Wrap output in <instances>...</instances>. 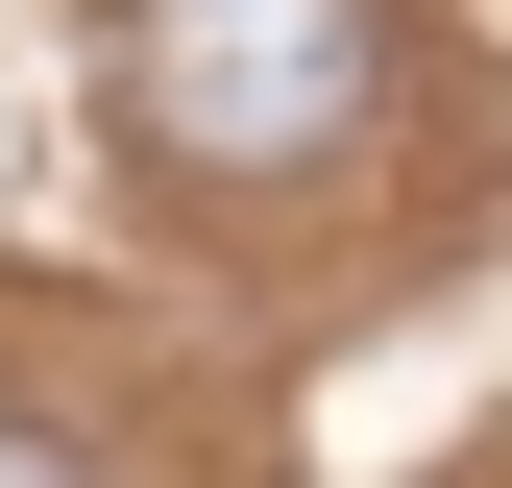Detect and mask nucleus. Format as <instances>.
<instances>
[{
    "label": "nucleus",
    "instance_id": "f257e3e1",
    "mask_svg": "<svg viewBox=\"0 0 512 488\" xmlns=\"http://www.w3.org/2000/svg\"><path fill=\"white\" fill-rule=\"evenodd\" d=\"M122 147L196 171V196H269V171L366 147V98H391V25L366 0H122Z\"/></svg>",
    "mask_w": 512,
    "mask_h": 488
},
{
    "label": "nucleus",
    "instance_id": "f03ea898",
    "mask_svg": "<svg viewBox=\"0 0 512 488\" xmlns=\"http://www.w3.org/2000/svg\"><path fill=\"white\" fill-rule=\"evenodd\" d=\"M0 488H98V464H74V440H25V415H0Z\"/></svg>",
    "mask_w": 512,
    "mask_h": 488
}]
</instances>
